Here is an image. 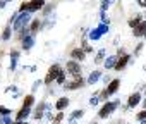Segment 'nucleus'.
Returning <instances> with one entry per match:
<instances>
[{"label": "nucleus", "instance_id": "obj_20", "mask_svg": "<svg viewBox=\"0 0 146 124\" xmlns=\"http://www.w3.org/2000/svg\"><path fill=\"white\" fill-rule=\"evenodd\" d=\"M115 62H117V55H113V57H110L108 60H105V67H107V69H113V67H115Z\"/></svg>", "mask_w": 146, "mask_h": 124}, {"label": "nucleus", "instance_id": "obj_6", "mask_svg": "<svg viewBox=\"0 0 146 124\" xmlns=\"http://www.w3.org/2000/svg\"><path fill=\"white\" fill-rule=\"evenodd\" d=\"M28 19H29L28 12H24V14H19V17H17V19H16V23H14V29H16V31H19V29H23V28H28V26H26Z\"/></svg>", "mask_w": 146, "mask_h": 124}, {"label": "nucleus", "instance_id": "obj_3", "mask_svg": "<svg viewBox=\"0 0 146 124\" xmlns=\"http://www.w3.org/2000/svg\"><path fill=\"white\" fill-rule=\"evenodd\" d=\"M65 71H67V74H70L72 78H79L81 76V64H79V62L78 60H69L67 62V64H65Z\"/></svg>", "mask_w": 146, "mask_h": 124}, {"label": "nucleus", "instance_id": "obj_15", "mask_svg": "<svg viewBox=\"0 0 146 124\" xmlns=\"http://www.w3.org/2000/svg\"><path fill=\"white\" fill-rule=\"evenodd\" d=\"M35 43V35H28L24 40H23V50H29Z\"/></svg>", "mask_w": 146, "mask_h": 124}, {"label": "nucleus", "instance_id": "obj_27", "mask_svg": "<svg viewBox=\"0 0 146 124\" xmlns=\"http://www.w3.org/2000/svg\"><path fill=\"white\" fill-rule=\"evenodd\" d=\"M141 48H143V43H139V45L136 47V50H134V55H139V52H141Z\"/></svg>", "mask_w": 146, "mask_h": 124}, {"label": "nucleus", "instance_id": "obj_2", "mask_svg": "<svg viewBox=\"0 0 146 124\" xmlns=\"http://www.w3.org/2000/svg\"><path fill=\"white\" fill-rule=\"evenodd\" d=\"M117 107H119V102H108V100H107V102L100 107V110H98V117H100V119H107V117H110Z\"/></svg>", "mask_w": 146, "mask_h": 124}, {"label": "nucleus", "instance_id": "obj_4", "mask_svg": "<svg viewBox=\"0 0 146 124\" xmlns=\"http://www.w3.org/2000/svg\"><path fill=\"white\" fill-rule=\"evenodd\" d=\"M69 57H70L72 60L83 62V60L86 59V52H84V48H83V47H76V48H72V50L69 52Z\"/></svg>", "mask_w": 146, "mask_h": 124}, {"label": "nucleus", "instance_id": "obj_23", "mask_svg": "<svg viewBox=\"0 0 146 124\" xmlns=\"http://www.w3.org/2000/svg\"><path fill=\"white\" fill-rule=\"evenodd\" d=\"M136 121H139V122H144V121H146V109L136 114Z\"/></svg>", "mask_w": 146, "mask_h": 124}, {"label": "nucleus", "instance_id": "obj_24", "mask_svg": "<svg viewBox=\"0 0 146 124\" xmlns=\"http://www.w3.org/2000/svg\"><path fill=\"white\" fill-rule=\"evenodd\" d=\"M83 48H84V52H86V53H91V52H93V47H90L86 40H83Z\"/></svg>", "mask_w": 146, "mask_h": 124}, {"label": "nucleus", "instance_id": "obj_13", "mask_svg": "<svg viewBox=\"0 0 146 124\" xmlns=\"http://www.w3.org/2000/svg\"><path fill=\"white\" fill-rule=\"evenodd\" d=\"M45 109H46V103H45V102H40L38 109L33 112V117H35V119H41V117H43V114H45Z\"/></svg>", "mask_w": 146, "mask_h": 124}, {"label": "nucleus", "instance_id": "obj_21", "mask_svg": "<svg viewBox=\"0 0 146 124\" xmlns=\"http://www.w3.org/2000/svg\"><path fill=\"white\" fill-rule=\"evenodd\" d=\"M65 76H67V71L64 69V71H62V73L58 74V78H57V81H55V83H57V85H62V86H64V85H65Z\"/></svg>", "mask_w": 146, "mask_h": 124}, {"label": "nucleus", "instance_id": "obj_5", "mask_svg": "<svg viewBox=\"0 0 146 124\" xmlns=\"http://www.w3.org/2000/svg\"><path fill=\"white\" fill-rule=\"evenodd\" d=\"M86 83H88V81H84V79L79 76V78H74L70 83H65V85H64V88H65V90H78V88H83Z\"/></svg>", "mask_w": 146, "mask_h": 124}, {"label": "nucleus", "instance_id": "obj_16", "mask_svg": "<svg viewBox=\"0 0 146 124\" xmlns=\"http://www.w3.org/2000/svg\"><path fill=\"white\" fill-rule=\"evenodd\" d=\"M141 21H143V14H134V17H131V19H129V28H132V29H134Z\"/></svg>", "mask_w": 146, "mask_h": 124}, {"label": "nucleus", "instance_id": "obj_11", "mask_svg": "<svg viewBox=\"0 0 146 124\" xmlns=\"http://www.w3.org/2000/svg\"><path fill=\"white\" fill-rule=\"evenodd\" d=\"M69 103H70L69 97H60V98L55 102V110H65Z\"/></svg>", "mask_w": 146, "mask_h": 124}, {"label": "nucleus", "instance_id": "obj_25", "mask_svg": "<svg viewBox=\"0 0 146 124\" xmlns=\"http://www.w3.org/2000/svg\"><path fill=\"white\" fill-rule=\"evenodd\" d=\"M103 55H105V50H100V52H98V55H96V59H95L96 64H100V62L103 60Z\"/></svg>", "mask_w": 146, "mask_h": 124}, {"label": "nucleus", "instance_id": "obj_12", "mask_svg": "<svg viewBox=\"0 0 146 124\" xmlns=\"http://www.w3.org/2000/svg\"><path fill=\"white\" fill-rule=\"evenodd\" d=\"M29 114H31V107H24V105H21L19 112L16 114V121H24Z\"/></svg>", "mask_w": 146, "mask_h": 124}, {"label": "nucleus", "instance_id": "obj_10", "mask_svg": "<svg viewBox=\"0 0 146 124\" xmlns=\"http://www.w3.org/2000/svg\"><path fill=\"white\" fill-rule=\"evenodd\" d=\"M43 7H45V0H29L28 12H36V11H41Z\"/></svg>", "mask_w": 146, "mask_h": 124}, {"label": "nucleus", "instance_id": "obj_17", "mask_svg": "<svg viewBox=\"0 0 146 124\" xmlns=\"http://www.w3.org/2000/svg\"><path fill=\"white\" fill-rule=\"evenodd\" d=\"M11 35H12V29H11V24H7V26L4 28V31H2V36H0V38H2L4 41H9V40H11Z\"/></svg>", "mask_w": 146, "mask_h": 124}, {"label": "nucleus", "instance_id": "obj_7", "mask_svg": "<svg viewBox=\"0 0 146 124\" xmlns=\"http://www.w3.org/2000/svg\"><path fill=\"white\" fill-rule=\"evenodd\" d=\"M119 88H120V79L119 78H115V79H112L110 83H107V93H108V97L110 95H115L117 91H119Z\"/></svg>", "mask_w": 146, "mask_h": 124}, {"label": "nucleus", "instance_id": "obj_9", "mask_svg": "<svg viewBox=\"0 0 146 124\" xmlns=\"http://www.w3.org/2000/svg\"><path fill=\"white\" fill-rule=\"evenodd\" d=\"M139 102H141V93H139V91H134V93H131L129 98H127V107H129V109H134V107L139 105Z\"/></svg>", "mask_w": 146, "mask_h": 124}, {"label": "nucleus", "instance_id": "obj_29", "mask_svg": "<svg viewBox=\"0 0 146 124\" xmlns=\"http://www.w3.org/2000/svg\"><path fill=\"white\" fill-rule=\"evenodd\" d=\"M143 105H144V109H146V98H144V102H143Z\"/></svg>", "mask_w": 146, "mask_h": 124}, {"label": "nucleus", "instance_id": "obj_18", "mask_svg": "<svg viewBox=\"0 0 146 124\" xmlns=\"http://www.w3.org/2000/svg\"><path fill=\"white\" fill-rule=\"evenodd\" d=\"M100 76H102V73H100V71H93V73L90 74V78H88V83H90V85L96 83V81L100 79Z\"/></svg>", "mask_w": 146, "mask_h": 124}, {"label": "nucleus", "instance_id": "obj_19", "mask_svg": "<svg viewBox=\"0 0 146 124\" xmlns=\"http://www.w3.org/2000/svg\"><path fill=\"white\" fill-rule=\"evenodd\" d=\"M33 103H35V95H26L23 98V105L24 107H33Z\"/></svg>", "mask_w": 146, "mask_h": 124}, {"label": "nucleus", "instance_id": "obj_1", "mask_svg": "<svg viewBox=\"0 0 146 124\" xmlns=\"http://www.w3.org/2000/svg\"><path fill=\"white\" fill-rule=\"evenodd\" d=\"M62 71H64V69L60 67V64H52V66L48 67V71H46V76H45L43 83H45L46 86H50L52 83L57 81V78H58V74H60Z\"/></svg>", "mask_w": 146, "mask_h": 124}, {"label": "nucleus", "instance_id": "obj_31", "mask_svg": "<svg viewBox=\"0 0 146 124\" xmlns=\"http://www.w3.org/2000/svg\"><path fill=\"white\" fill-rule=\"evenodd\" d=\"M144 93H146V90H144Z\"/></svg>", "mask_w": 146, "mask_h": 124}, {"label": "nucleus", "instance_id": "obj_26", "mask_svg": "<svg viewBox=\"0 0 146 124\" xmlns=\"http://www.w3.org/2000/svg\"><path fill=\"white\" fill-rule=\"evenodd\" d=\"M11 114V110L7 109V107H4V105H0V115H9Z\"/></svg>", "mask_w": 146, "mask_h": 124}, {"label": "nucleus", "instance_id": "obj_22", "mask_svg": "<svg viewBox=\"0 0 146 124\" xmlns=\"http://www.w3.org/2000/svg\"><path fill=\"white\" fill-rule=\"evenodd\" d=\"M64 119V110H58V114L52 119V124H60V121Z\"/></svg>", "mask_w": 146, "mask_h": 124}, {"label": "nucleus", "instance_id": "obj_28", "mask_svg": "<svg viewBox=\"0 0 146 124\" xmlns=\"http://www.w3.org/2000/svg\"><path fill=\"white\" fill-rule=\"evenodd\" d=\"M137 5H139V7H144V9H146V0H137Z\"/></svg>", "mask_w": 146, "mask_h": 124}, {"label": "nucleus", "instance_id": "obj_30", "mask_svg": "<svg viewBox=\"0 0 146 124\" xmlns=\"http://www.w3.org/2000/svg\"><path fill=\"white\" fill-rule=\"evenodd\" d=\"M143 124H146V121H144V122H143Z\"/></svg>", "mask_w": 146, "mask_h": 124}, {"label": "nucleus", "instance_id": "obj_8", "mask_svg": "<svg viewBox=\"0 0 146 124\" xmlns=\"http://www.w3.org/2000/svg\"><path fill=\"white\" fill-rule=\"evenodd\" d=\"M132 35H134L136 38H146V21H144V19L132 29Z\"/></svg>", "mask_w": 146, "mask_h": 124}, {"label": "nucleus", "instance_id": "obj_14", "mask_svg": "<svg viewBox=\"0 0 146 124\" xmlns=\"http://www.w3.org/2000/svg\"><path fill=\"white\" fill-rule=\"evenodd\" d=\"M40 29H41V21H40V19H33L31 24H29V31H31V35H36Z\"/></svg>", "mask_w": 146, "mask_h": 124}]
</instances>
